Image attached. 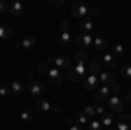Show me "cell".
<instances>
[{
    "label": "cell",
    "instance_id": "obj_2",
    "mask_svg": "<svg viewBox=\"0 0 131 130\" xmlns=\"http://www.w3.org/2000/svg\"><path fill=\"white\" fill-rule=\"evenodd\" d=\"M47 79H49L51 84L60 86V84H63L65 77H63V74H61V70L58 69V67H51V70L47 72Z\"/></svg>",
    "mask_w": 131,
    "mask_h": 130
},
{
    "label": "cell",
    "instance_id": "obj_13",
    "mask_svg": "<svg viewBox=\"0 0 131 130\" xmlns=\"http://www.w3.org/2000/svg\"><path fill=\"white\" fill-rule=\"evenodd\" d=\"M101 121V127H114V123H115V118H114V112H110V111H107L103 116L100 118Z\"/></svg>",
    "mask_w": 131,
    "mask_h": 130
},
{
    "label": "cell",
    "instance_id": "obj_22",
    "mask_svg": "<svg viewBox=\"0 0 131 130\" xmlns=\"http://www.w3.org/2000/svg\"><path fill=\"white\" fill-rule=\"evenodd\" d=\"M10 35H12V28L9 25H0V39H9Z\"/></svg>",
    "mask_w": 131,
    "mask_h": 130
},
{
    "label": "cell",
    "instance_id": "obj_28",
    "mask_svg": "<svg viewBox=\"0 0 131 130\" xmlns=\"http://www.w3.org/2000/svg\"><path fill=\"white\" fill-rule=\"evenodd\" d=\"M121 76L124 77V79H131V65H124V67H121Z\"/></svg>",
    "mask_w": 131,
    "mask_h": 130
},
{
    "label": "cell",
    "instance_id": "obj_23",
    "mask_svg": "<svg viewBox=\"0 0 131 130\" xmlns=\"http://www.w3.org/2000/svg\"><path fill=\"white\" fill-rule=\"evenodd\" d=\"M124 53H126V48L122 46V44H115L114 48H112V55L115 56V58H121V56H124Z\"/></svg>",
    "mask_w": 131,
    "mask_h": 130
},
{
    "label": "cell",
    "instance_id": "obj_12",
    "mask_svg": "<svg viewBox=\"0 0 131 130\" xmlns=\"http://www.w3.org/2000/svg\"><path fill=\"white\" fill-rule=\"evenodd\" d=\"M93 46H94V49H96V51H105L107 48H108V42H107V39H105V37L96 35V37H94V40H93Z\"/></svg>",
    "mask_w": 131,
    "mask_h": 130
},
{
    "label": "cell",
    "instance_id": "obj_40",
    "mask_svg": "<svg viewBox=\"0 0 131 130\" xmlns=\"http://www.w3.org/2000/svg\"><path fill=\"white\" fill-rule=\"evenodd\" d=\"M65 123H67L68 127H72V125H73V118H67V120H65Z\"/></svg>",
    "mask_w": 131,
    "mask_h": 130
},
{
    "label": "cell",
    "instance_id": "obj_17",
    "mask_svg": "<svg viewBox=\"0 0 131 130\" xmlns=\"http://www.w3.org/2000/svg\"><path fill=\"white\" fill-rule=\"evenodd\" d=\"M51 106H52V104H51L47 99H37V109L42 111V112H49Z\"/></svg>",
    "mask_w": 131,
    "mask_h": 130
},
{
    "label": "cell",
    "instance_id": "obj_19",
    "mask_svg": "<svg viewBox=\"0 0 131 130\" xmlns=\"http://www.w3.org/2000/svg\"><path fill=\"white\" fill-rule=\"evenodd\" d=\"M75 63H81V65H88V63H89L88 53H86V51H79V53H75Z\"/></svg>",
    "mask_w": 131,
    "mask_h": 130
},
{
    "label": "cell",
    "instance_id": "obj_27",
    "mask_svg": "<svg viewBox=\"0 0 131 130\" xmlns=\"http://www.w3.org/2000/svg\"><path fill=\"white\" fill-rule=\"evenodd\" d=\"M49 70H51V67H49V63H47V62H42V63L37 65V72H39V74H47Z\"/></svg>",
    "mask_w": 131,
    "mask_h": 130
},
{
    "label": "cell",
    "instance_id": "obj_24",
    "mask_svg": "<svg viewBox=\"0 0 131 130\" xmlns=\"http://www.w3.org/2000/svg\"><path fill=\"white\" fill-rule=\"evenodd\" d=\"M88 70H89V74H94V76H100V72H101V69H100V63L94 60V62H89L88 63Z\"/></svg>",
    "mask_w": 131,
    "mask_h": 130
},
{
    "label": "cell",
    "instance_id": "obj_34",
    "mask_svg": "<svg viewBox=\"0 0 131 130\" xmlns=\"http://www.w3.org/2000/svg\"><path fill=\"white\" fill-rule=\"evenodd\" d=\"M60 28H61V32H70V28H72L70 21H68V20H63L60 23Z\"/></svg>",
    "mask_w": 131,
    "mask_h": 130
},
{
    "label": "cell",
    "instance_id": "obj_3",
    "mask_svg": "<svg viewBox=\"0 0 131 130\" xmlns=\"http://www.w3.org/2000/svg\"><path fill=\"white\" fill-rule=\"evenodd\" d=\"M70 11H72V14H73L75 18L84 20V18L88 16V12H89V7L84 5V4H81V2H73V4L70 5Z\"/></svg>",
    "mask_w": 131,
    "mask_h": 130
},
{
    "label": "cell",
    "instance_id": "obj_33",
    "mask_svg": "<svg viewBox=\"0 0 131 130\" xmlns=\"http://www.w3.org/2000/svg\"><path fill=\"white\" fill-rule=\"evenodd\" d=\"M94 107H96V114H100V116H103V114L107 112V109H105V104L96 102V104H94Z\"/></svg>",
    "mask_w": 131,
    "mask_h": 130
},
{
    "label": "cell",
    "instance_id": "obj_39",
    "mask_svg": "<svg viewBox=\"0 0 131 130\" xmlns=\"http://www.w3.org/2000/svg\"><path fill=\"white\" fill-rule=\"evenodd\" d=\"M68 130H82V127H81V125H77V123H73L72 127H68Z\"/></svg>",
    "mask_w": 131,
    "mask_h": 130
},
{
    "label": "cell",
    "instance_id": "obj_14",
    "mask_svg": "<svg viewBox=\"0 0 131 130\" xmlns=\"http://www.w3.org/2000/svg\"><path fill=\"white\" fill-rule=\"evenodd\" d=\"M103 63L107 65V69L114 70L117 67V60H115V56L112 55V53H107V55H103Z\"/></svg>",
    "mask_w": 131,
    "mask_h": 130
},
{
    "label": "cell",
    "instance_id": "obj_21",
    "mask_svg": "<svg viewBox=\"0 0 131 130\" xmlns=\"http://www.w3.org/2000/svg\"><path fill=\"white\" fill-rule=\"evenodd\" d=\"M72 42V33L70 32H61V37H60V44L63 48H68Z\"/></svg>",
    "mask_w": 131,
    "mask_h": 130
},
{
    "label": "cell",
    "instance_id": "obj_42",
    "mask_svg": "<svg viewBox=\"0 0 131 130\" xmlns=\"http://www.w3.org/2000/svg\"><path fill=\"white\" fill-rule=\"evenodd\" d=\"M126 102H129V104H131V91L128 93V95H126Z\"/></svg>",
    "mask_w": 131,
    "mask_h": 130
},
{
    "label": "cell",
    "instance_id": "obj_15",
    "mask_svg": "<svg viewBox=\"0 0 131 130\" xmlns=\"http://www.w3.org/2000/svg\"><path fill=\"white\" fill-rule=\"evenodd\" d=\"M12 16H23V12H25V7H23V4L21 2H12L10 4V11H9Z\"/></svg>",
    "mask_w": 131,
    "mask_h": 130
},
{
    "label": "cell",
    "instance_id": "obj_7",
    "mask_svg": "<svg viewBox=\"0 0 131 130\" xmlns=\"http://www.w3.org/2000/svg\"><path fill=\"white\" fill-rule=\"evenodd\" d=\"M115 127H117V130H129L131 128V114H121L119 118H117V121H115Z\"/></svg>",
    "mask_w": 131,
    "mask_h": 130
},
{
    "label": "cell",
    "instance_id": "obj_1",
    "mask_svg": "<svg viewBox=\"0 0 131 130\" xmlns=\"http://www.w3.org/2000/svg\"><path fill=\"white\" fill-rule=\"evenodd\" d=\"M28 91H30L35 99H42V95H44V91H46V84H44L42 81L31 79L30 83H28Z\"/></svg>",
    "mask_w": 131,
    "mask_h": 130
},
{
    "label": "cell",
    "instance_id": "obj_32",
    "mask_svg": "<svg viewBox=\"0 0 131 130\" xmlns=\"http://www.w3.org/2000/svg\"><path fill=\"white\" fill-rule=\"evenodd\" d=\"M10 11V5L5 2V0H0V14H5Z\"/></svg>",
    "mask_w": 131,
    "mask_h": 130
},
{
    "label": "cell",
    "instance_id": "obj_30",
    "mask_svg": "<svg viewBox=\"0 0 131 130\" xmlns=\"http://www.w3.org/2000/svg\"><path fill=\"white\" fill-rule=\"evenodd\" d=\"M88 125H89V127H88V130H101V128H103L100 120H91Z\"/></svg>",
    "mask_w": 131,
    "mask_h": 130
},
{
    "label": "cell",
    "instance_id": "obj_8",
    "mask_svg": "<svg viewBox=\"0 0 131 130\" xmlns=\"http://www.w3.org/2000/svg\"><path fill=\"white\" fill-rule=\"evenodd\" d=\"M100 83L103 84V86H108V88H112L114 84H115V77H114V74L112 72H108V70H103V72H100Z\"/></svg>",
    "mask_w": 131,
    "mask_h": 130
},
{
    "label": "cell",
    "instance_id": "obj_16",
    "mask_svg": "<svg viewBox=\"0 0 131 130\" xmlns=\"http://www.w3.org/2000/svg\"><path fill=\"white\" fill-rule=\"evenodd\" d=\"M10 88V93L12 95H19V93H23V90H25V84L21 83V81H12L9 84Z\"/></svg>",
    "mask_w": 131,
    "mask_h": 130
},
{
    "label": "cell",
    "instance_id": "obj_38",
    "mask_svg": "<svg viewBox=\"0 0 131 130\" xmlns=\"http://www.w3.org/2000/svg\"><path fill=\"white\" fill-rule=\"evenodd\" d=\"M110 91L114 93V95H119V93H121V84H114V86L110 88Z\"/></svg>",
    "mask_w": 131,
    "mask_h": 130
},
{
    "label": "cell",
    "instance_id": "obj_43",
    "mask_svg": "<svg viewBox=\"0 0 131 130\" xmlns=\"http://www.w3.org/2000/svg\"><path fill=\"white\" fill-rule=\"evenodd\" d=\"M0 25H4V23H2V21H0Z\"/></svg>",
    "mask_w": 131,
    "mask_h": 130
},
{
    "label": "cell",
    "instance_id": "obj_11",
    "mask_svg": "<svg viewBox=\"0 0 131 130\" xmlns=\"http://www.w3.org/2000/svg\"><path fill=\"white\" fill-rule=\"evenodd\" d=\"M18 48H21V49H25V51L33 49V48H35V37H33V35H26V37L18 44Z\"/></svg>",
    "mask_w": 131,
    "mask_h": 130
},
{
    "label": "cell",
    "instance_id": "obj_41",
    "mask_svg": "<svg viewBox=\"0 0 131 130\" xmlns=\"http://www.w3.org/2000/svg\"><path fill=\"white\" fill-rule=\"evenodd\" d=\"M51 5H54V7H60V5H63V0L61 2H49Z\"/></svg>",
    "mask_w": 131,
    "mask_h": 130
},
{
    "label": "cell",
    "instance_id": "obj_9",
    "mask_svg": "<svg viewBox=\"0 0 131 130\" xmlns=\"http://www.w3.org/2000/svg\"><path fill=\"white\" fill-rule=\"evenodd\" d=\"M98 83H100V77H98V76H94V74H89V76L84 79V90H86V91L96 90Z\"/></svg>",
    "mask_w": 131,
    "mask_h": 130
},
{
    "label": "cell",
    "instance_id": "obj_31",
    "mask_svg": "<svg viewBox=\"0 0 131 130\" xmlns=\"http://www.w3.org/2000/svg\"><path fill=\"white\" fill-rule=\"evenodd\" d=\"M67 77H68V81H72V83H75V81H81V79H82V77H81V76H79V74H77V72H75L73 69H70V70H68Z\"/></svg>",
    "mask_w": 131,
    "mask_h": 130
},
{
    "label": "cell",
    "instance_id": "obj_4",
    "mask_svg": "<svg viewBox=\"0 0 131 130\" xmlns=\"http://www.w3.org/2000/svg\"><path fill=\"white\" fill-rule=\"evenodd\" d=\"M107 106H108V111L110 112H122L124 111V102L117 95H112L110 99L107 100Z\"/></svg>",
    "mask_w": 131,
    "mask_h": 130
},
{
    "label": "cell",
    "instance_id": "obj_18",
    "mask_svg": "<svg viewBox=\"0 0 131 130\" xmlns=\"http://www.w3.org/2000/svg\"><path fill=\"white\" fill-rule=\"evenodd\" d=\"M93 28H94L93 20H89V18H84V20L81 21V30H82V33H89Z\"/></svg>",
    "mask_w": 131,
    "mask_h": 130
},
{
    "label": "cell",
    "instance_id": "obj_25",
    "mask_svg": "<svg viewBox=\"0 0 131 130\" xmlns=\"http://www.w3.org/2000/svg\"><path fill=\"white\" fill-rule=\"evenodd\" d=\"M19 120L23 121V123H31V121H33V114H31L30 111H21L19 112Z\"/></svg>",
    "mask_w": 131,
    "mask_h": 130
},
{
    "label": "cell",
    "instance_id": "obj_20",
    "mask_svg": "<svg viewBox=\"0 0 131 130\" xmlns=\"http://www.w3.org/2000/svg\"><path fill=\"white\" fill-rule=\"evenodd\" d=\"M73 121L77 123V125H81V127H84V125H88L89 123V118L84 114V111H81V112H77L75 114V118H73Z\"/></svg>",
    "mask_w": 131,
    "mask_h": 130
},
{
    "label": "cell",
    "instance_id": "obj_5",
    "mask_svg": "<svg viewBox=\"0 0 131 130\" xmlns=\"http://www.w3.org/2000/svg\"><path fill=\"white\" fill-rule=\"evenodd\" d=\"M93 40H94V37H91V33H79V35H75V44L81 49H86V48L93 46Z\"/></svg>",
    "mask_w": 131,
    "mask_h": 130
},
{
    "label": "cell",
    "instance_id": "obj_35",
    "mask_svg": "<svg viewBox=\"0 0 131 130\" xmlns=\"http://www.w3.org/2000/svg\"><path fill=\"white\" fill-rule=\"evenodd\" d=\"M9 95H12V93H10V88L5 86V84H2V86H0V97H9Z\"/></svg>",
    "mask_w": 131,
    "mask_h": 130
},
{
    "label": "cell",
    "instance_id": "obj_6",
    "mask_svg": "<svg viewBox=\"0 0 131 130\" xmlns=\"http://www.w3.org/2000/svg\"><path fill=\"white\" fill-rule=\"evenodd\" d=\"M110 97H112V91L108 86H101V88H98V90L94 91V100L100 102V104H103L105 100H108Z\"/></svg>",
    "mask_w": 131,
    "mask_h": 130
},
{
    "label": "cell",
    "instance_id": "obj_26",
    "mask_svg": "<svg viewBox=\"0 0 131 130\" xmlns=\"http://www.w3.org/2000/svg\"><path fill=\"white\" fill-rule=\"evenodd\" d=\"M73 70L81 76V77H84L86 76V72H88V65H81V63H75V67H73Z\"/></svg>",
    "mask_w": 131,
    "mask_h": 130
},
{
    "label": "cell",
    "instance_id": "obj_36",
    "mask_svg": "<svg viewBox=\"0 0 131 130\" xmlns=\"http://www.w3.org/2000/svg\"><path fill=\"white\" fill-rule=\"evenodd\" d=\"M96 16H98V9H96V7H89L88 18H89V20H93V18H96Z\"/></svg>",
    "mask_w": 131,
    "mask_h": 130
},
{
    "label": "cell",
    "instance_id": "obj_10",
    "mask_svg": "<svg viewBox=\"0 0 131 130\" xmlns=\"http://www.w3.org/2000/svg\"><path fill=\"white\" fill-rule=\"evenodd\" d=\"M54 67H58L60 70L70 69L72 67V60L68 58V56H56V58H54Z\"/></svg>",
    "mask_w": 131,
    "mask_h": 130
},
{
    "label": "cell",
    "instance_id": "obj_29",
    "mask_svg": "<svg viewBox=\"0 0 131 130\" xmlns=\"http://www.w3.org/2000/svg\"><path fill=\"white\" fill-rule=\"evenodd\" d=\"M84 114H86L88 118H94V116H96V107H94V106H86V107H84Z\"/></svg>",
    "mask_w": 131,
    "mask_h": 130
},
{
    "label": "cell",
    "instance_id": "obj_37",
    "mask_svg": "<svg viewBox=\"0 0 131 130\" xmlns=\"http://www.w3.org/2000/svg\"><path fill=\"white\" fill-rule=\"evenodd\" d=\"M51 112H52V114H60L61 107L58 106V104H52V106H51Z\"/></svg>",
    "mask_w": 131,
    "mask_h": 130
}]
</instances>
